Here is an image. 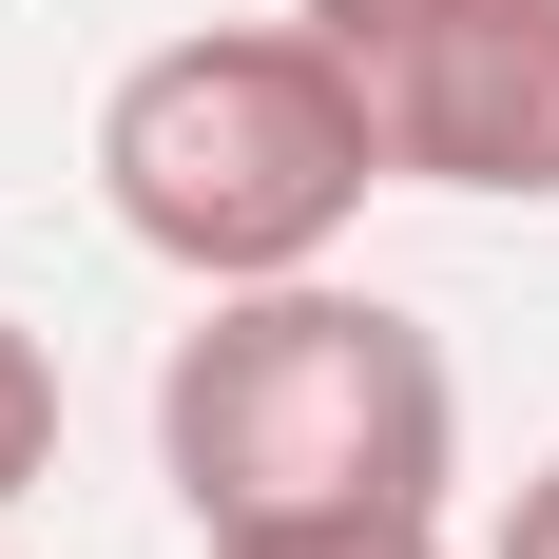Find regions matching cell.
I'll return each mask as SVG.
<instances>
[{
    "label": "cell",
    "instance_id": "cell-2",
    "mask_svg": "<svg viewBox=\"0 0 559 559\" xmlns=\"http://www.w3.org/2000/svg\"><path fill=\"white\" fill-rule=\"evenodd\" d=\"M97 193H116V231L155 271L271 289V271L347 251V213L386 193V155H367V97L329 78L309 20H213V39H155L97 97Z\"/></svg>",
    "mask_w": 559,
    "mask_h": 559
},
{
    "label": "cell",
    "instance_id": "cell-3",
    "mask_svg": "<svg viewBox=\"0 0 559 559\" xmlns=\"http://www.w3.org/2000/svg\"><path fill=\"white\" fill-rule=\"evenodd\" d=\"M405 193H559V0H289Z\"/></svg>",
    "mask_w": 559,
    "mask_h": 559
},
{
    "label": "cell",
    "instance_id": "cell-4",
    "mask_svg": "<svg viewBox=\"0 0 559 559\" xmlns=\"http://www.w3.org/2000/svg\"><path fill=\"white\" fill-rule=\"evenodd\" d=\"M39 483H58V347L0 309V521L39 502Z\"/></svg>",
    "mask_w": 559,
    "mask_h": 559
},
{
    "label": "cell",
    "instance_id": "cell-5",
    "mask_svg": "<svg viewBox=\"0 0 559 559\" xmlns=\"http://www.w3.org/2000/svg\"><path fill=\"white\" fill-rule=\"evenodd\" d=\"M193 559H444V521H231Z\"/></svg>",
    "mask_w": 559,
    "mask_h": 559
},
{
    "label": "cell",
    "instance_id": "cell-1",
    "mask_svg": "<svg viewBox=\"0 0 559 559\" xmlns=\"http://www.w3.org/2000/svg\"><path fill=\"white\" fill-rule=\"evenodd\" d=\"M155 463L193 502V540H231V521H444L463 367H444V329H405L386 289L271 271V289H213L174 329Z\"/></svg>",
    "mask_w": 559,
    "mask_h": 559
},
{
    "label": "cell",
    "instance_id": "cell-6",
    "mask_svg": "<svg viewBox=\"0 0 559 559\" xmlns=\"http://www.w3.org/2000/svg\"><path fill=\"white\" fill-rule=\"evenodd\" d=\"M502 559H559V463H540V483L502 502Z\"/></svg>",
    "mask_w": 559,
    "mask_h": 559
}]
</instances>
